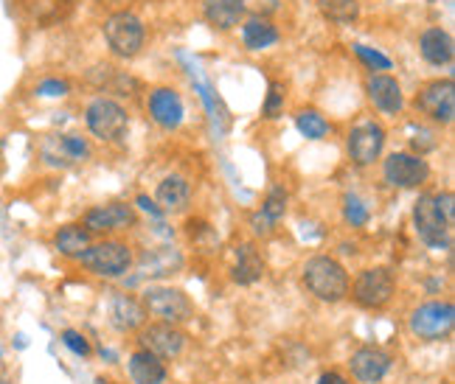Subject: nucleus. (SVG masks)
<instances>
[{
    "mask_svg": "<svg viewBox=\"0 0 455 384\" xmlns=\"http://www.w3.org/2000/svg\"><path fill=\"white\" fill-rule=\"evenodd\" d=\"M318 9L329 23L348 26L360 17V0H318Z\"/></svg>",
    "mask_w": 455,
    "mask_h": 384,
    "instance_id": "obj_28",
    "label": "nucleus"
},
{
    "mask_svg": "<svg viewBox=\"0 0 455 384\" xmlns=\"http://www.w3.org/2000/svg\"><path fill=\"white\" fill-rule=\"evenodd\" d=\"M411 334L422 342H442L452 334L455 328V309L450 301H430L411 311L408 317Z\"/></svg>",
    "mask_w": 455,
    "mask_h": 384,
    "instance_id": "obj_6",
    "label": "nucleus"
},
{
    "mask_svg": "<svg viewBox=\"0 0 455 384\" xmlns=\"http://www.w3.org/2000/svg\"><path fill=\"white\" fill-rule=\"evenodd\" d=\"M433 202H435V208H439V214L447 219V224H455V197H452V191L433 194Z\"/></svg>",
    "mask_w": 455,
    "mask_h": 384,
    "instance_id": "obj_35",
    "label": "nucleus"
},
{
    "mask_svg": "<svg viewBox=\"0 0 455 384\" xmlns=\"http://www.w3.org/2000/svg\"><path fill=\"white\" fill-rule=\"evenodd\" d=\"M104 40H108L110 51L118 59H132L141 54V48L147 43V28L144 20L132 12H116L110 14L101 26Z\"/></svg>",
    "mask_w": 455,
    "mask_h": 384,
    "instance_id": "obj_3",
    "label": "nucleus"
},
{
    "mask_svg": "<svg viewBox=\"0 0 455 384\" xmlns=\"http://www.w3.org/2000/svg\"><path fill=\"white\" fill-rule=\"evenodd\" d=\"M155 202H157V211L164 216H174V214H183L188 202H191V185L186 177L180 174H169L161 183H157L155 191Z\"/></svg>",
    "mask_w": 455,
    "mask_h": 384,
    "instance_id": "obj_20",
    "label": "nucleus"
},
{
    "mask_svg": "<svg viewBox=\"0 0 455 384\" xmlns=\"http://www.w3.org/2000/svg\"><path fill=\"white\" fill-rule=\"evenodd\" d=\"M242 43L248 51H265L278 43V28L270 17L251 14L248 20H242Z\"/></svg>",
    "mask_w": 455,
    "mask_h": 384,
    "instance_id": "obj_24",
    "label": "nucleus"
},
{
    "mask_svg": "<svg viewBox=\"0 0 455 384\" xmlns=\"http://www.w3.org/2000/svg\"><path fill=\"white\" fill-rule=\"evenodd\" d=\"M301 281L323 303H340L352 286L346 267L331 255H312L301 270Z\"/></svg>",
    "mask_w": 455,
    "mask_h": 384,
    "instance_id": "obj_1",
    "label": "nucleus"
},
{
    "mask_svg": "<svg viewBox=\"0 0 455 384\" xmlns=\"http://www.w3.org/2000/svg\"><path fill=\"white\" fill-rule=\"evenodd\" d=\"M147 317L149 314H147L144 303L138 298H132V294L118 292L110 298V323L116 331H121V334H130V331L144 328Z\"/></svg>",
    "mask_w": 455,
    "mask_h": 384,
    "instance_id": "obj_19",
    "label": "nucleus"
},
{
    "mask_svg": "<svg viewBox=\"0 0 455 384\" xmlns=\"http://www.w3.org/2000/svg\"><path fill=\"white\" fill-rule=\"evenodd\" d=\"M62 342L71 348V351L76 354V357H91V342L84 340V334H79V331H74V328H68L65 334H62Z\"/></svg>",
    "mask_w": 455,
    "mask_h": 384,
    "instance_id": "obj_34",
    "label": "nucleus"
},
{
    "mask_svg": "<svg viewBox=\"0 0 455 384\" xmlns=\"http://www.w3.org/2000/svg\"><path fill=\"white\" fill-rule=\"evenodd\" d=\"M91 233H87L82 224H62V228L54 233V247L60 250V255L65 258H82V253L91 247Z\"/></svg>",
    "mask_w": 455,
    "mask_h": 384,
    "instance_id": "obj_27",
    "label": "nucleus"
},
{
    "mask_svg": "<svg viewBox=\"0 0 455 384\" xmlns=\"http://www.w3.org/2000/svg\"><path fill=\"white\" fill-rule=\"evenodd\" d=\"M259 214L265 216L270 224H275L278 219L287 214V191L284 188H273L270 194H267V200H265V205H261Z\"/></svg>",
    "mask_w": 455,
    "mask_h": 384,
    "instance_id": "obj_31",
    "label": "nucleus"
},
{
    "mask_svg": "<svg viewBox=\"0 0 455 384\" xmlns=\"http://www.w3.org/2000/svg\"><path fill=\"white\" fill-rule=\"evenodd\" d=\"M391 364H394L391 354L382 351V348H377V345H363V348H357V351L352 354V359H348L352 376L360 384H379L385 376H388Z\"/></svg>",
    "mask_w": 455,
    "mask_h": 384,
    "instance_id": "obj_15",
    "label": "nucleus"
},
{
    "mask_svg": "<svg viewBox=\"0 0 455 384\" xmlns=\"http://www.w3.org/2000/svg\"><path fill=\"white\" fill-rule=\"evenodd\" d=\"M244 4L242 0H203V17L205 23L217 31H234L244 20Z\"/></svg>",
    "mask_w": 455,
    "mask_h": 384,
    "instance_id": "obj_22",
    "label": "nucleus"
},
{
    "mask_svg": "<svg viewBox=\"0 0 455 384\" xmlns=\"http://www.w3.org/2000/svg\"><path fill=\"white\" fill-rule=\"evenodd\" d=\"M385 149V129L377 121H363L346 137V152L355 166H371Z\"/></svg>",
    "mask_w": 455,
    "mask_h": 384,
    "instance_id": "obj_12",
    "label": "nucleus"
},
{
    "mask_svg": "<svg viewBox=\"0 0 455 384\" xmlns=\"http://www.w3.org/2000/svg\"><path fill=\"white\" fill-rule=\"evenodd\" d=\"M265 275V258L256 250V244H239L234 253V267H231V278L239 286H251L256 281H261Z\"/></svg>",
    "mask_w": 455,
    "mask_h": 384,
    "instance_id": "obj_23",
    "label": "nucleus"
},
{
    "mask_svg": "<svg viewBox=\"0 0 455 384\" xmlns=\"http://www.w3.org/2000/svg\"><path fill=\"white\" fill-rule=\"evenodd\" d=\"M419 54L422 59L433 67H444L452 62V54H455V45H452V37L450 31L439 28V26H430L422 31V37H419Z\"/></svg>",
    "mask_w": 455,
    "mask_h": 384,
    "instance_id": "obj_21",
    "label": "nucleus"
},
{
    "mask_svg": "<svg viewBox=\"0 0 455 384\" xmlns=\"http://www.w3.org/2000/svg\"><path fill=\"white\" fill-rule=\"evenodd\" d=\"M40 154L48 166H57V168H71V166H79L84 163L87 157L93 154L91 144L84 141L82 135H48L43 146H40Z\"/></svg>",
    "mask_w": 455,
    "mask_h": 384,
    "instance_id": "obj_11",
    "label": "nucleus"
},
{
    "mask_svg": "<svg viewBox=\"0 0 455 384\" xmlns=\"http://www.w3.org/2000/svg\"><path fill=\"white\" fill-rule=\"evenodd\" d=\"M343 216H346L348 224H352V228H365V224H369V219H371V211H369V205H365L360 197L348 194L343 200Z\"/></svg>",
    "mask_w": 455,
    "mask_h": 384,
    "instance_id": "obj_30",
    "label": "nucleus"
},
{
    "mask_svg": "<svg viewBox=\"0 0 455 384\" xmlns=\"http://www.w3.org/2000/svg\"><path fill=\"white\" fill-rule=\"evenodd\" d=\"M413 107L425 118L435 121V124H452V118H455V84H452V79L444 76V79H433V82L422 84L416 98H413Z\"/></svg>",
    "mask_w": 455,
    "mask_h": 384,
    "instance_id": "obj_8",
    "label": "nucleus"
},
{
    "mask_svg": "<svg viewBox=\"0 0 455 384\" xmlns=\"http://www.w3.org/2000/svg\"><path fill=\"white\" fill-rule=\"evenodd\" d=\"M79 264L87 272L99 275V278H121L124 272L132 270L135 255H132V247H130L127 241H121V239H104L99 244H91V247L82 253Z\"/></svg>",
    "mask_w": 455,
    "mask_h": 384,
    "instance_id": "obj_2",
    "label": "nucleus"
},
{
    "mask_svg": "<svg viewBox=\"0 0 455 384\" xmlns=\"http://www.w3.org/2000/svg\"><path fill=\"white\" fill-rule=\"evenodd\" d=\"M348 289H352V298H355L357 306L382 309V306H388L391 298H394L396 278H394V272L388 267H369V270H363L355 278V284Z\"/></svg>",
    "mask_w": 455,
    "mask_h": 384,
    "instance_id": "obj_7",
    "label": "nucleus"
},
{
    "mask_svg": "<svg viewBox=\"0 0 455 384\" xmlns=\"http://www.w3.org/2000/svg\"><path fill=\"white\" fill-rule=\"evenodd\" d=\"M242 4H244V9H253V14L267 17L270 12L282 6V0H242Z\"/></svg>",
    "mask_w": 455,
    "mask_h": 384,
    "instance_id": "obj_36",
    "label": "nucleus"
},
{
    "mask_svg": "<svg viewBox=\"0 0 455 384\" xmlns=\"http://www.w3.org/2000/svg\"><path fill=\"white\" fill-rule=\"evenodd\" d=\"M318 384H348L346 376H340L338 371H329V373H321Z\"/></svg>",
    "mask_w": 455,
    "mask_h": 384,
    "instance_id": "obj_39",
    "label": "nucleus"
},
{
    "mask_svg": "<svg viewBox=\"0 0 455 384\" xmlns=\"http://www.w3.org/2000/svg\"><path fill=\"white\" fill-rule=\"evenodd\" d=\"M295 127L307 137V141H321V137L329 135V121L318 113V110H301L295 115Z\"/></svg>",
    "mask_w": 455,
    "mask_h": 384,
    "instance_id": "obj_29",
    "label": "nucleus"
},
{
    "mask_svg": "<svg viewBox=\"0 0 455 384\" xmlns=\"http://www.w3.org/2000/svg\"><path fill=\"white\" fill-rule=\"evenodd\" d=\"M147 107L152 121L161 129H178L183 124V98L174 87H152L149 98H147Z\"/></svg>",
    "mask_w": 455,
    "mask_h": 384,
    "instance_id": "obj_16",
    "label": "nucleus"
},
{
    "mask_svg": "<svg viewBox=\"0 0 455 384\" xmlns=\"http://www.w3.org/2000/svg\"><path fill=\"white\" fill-rule=\"evenodd\" d=\"M183 267V255L174 250V247H157L149 250L141 264H138V275L144 278H164V275H174Z\"/></svg>",
    "mask_w": 455,
    "mask_h": 384,
    "instance_id": "obj_26",
    "label": "nucleus"
},
{
    "mask_svg": "<svg viewBox=\"0 0 455 384\" xmlns=\"http://www.w3.org/2000/svg\"><path fill=\"white\" fill-rule=\"evenodd\" d=\"M141 303H144L147 314L157 317V323L183 325L188 320H195V303H191V298L183 289L164 286V284L147 286Z\"/></svg>",
    "mask_w": 455,
    "mask_h": 384,
    "instance_id": "obj_4",
    "label": "nucleus"
},
{
    "mask_svg": "<svg viewBox=\"0 0 455 384\" xmlns=\"http://www.w3.org/2000/svg\"><path fill=\"white\" fill-rule=\"evenodd\" d=\"M0 362H4V348H0Z\"/></svg>",
    "mask_w": 455,
    "mask_h": 384,
    "instance_id": "obj_40",
    "label": "nucleus"
},
{
    "mask_svg": "<svg viewBox=\"0 0 455 384\" xmlns=\"http://www.w3.org/2000/svg\"><path fill=\"white\" fill-rule=\"evenodd\" d=\"M40 96H65L68 93V84L60 82V79H45L40 87H37Z\"/></svg>",
    "mask_w": 455,
    "mask_h": 384,
    "instance_id": "obj_37",
    "label": "nucleus"
},
{
    "mask_svg": "<svg viewBox=\"0 0 455 384\" xmlns=\"http://www.w3.org/2000/svg\"><path fill=\"white\" fill-rule=\"evenodd\" d=\"M127 368H130V379L135 384H166V364L164 359H157L155 354L149 351H135L127 362Z\"/></svg>",
    "mask_w": 455,
    "mask_h": 384,
    "instance_id": "obj_25",
    "label": "nucleus"
},
{
    "mask_svg": "<svg viewBox=\"0 0 455 384\" xmlns=\"http://www.w3.org/2000/svg\"><path fill=\"white\" fill-rule=\"evenodd\" d=\"M141 348L157 359H178L186 351V331L180 325H169V323H149L141 328Z\"/></svg>",
    "mask_w": 455,
    "mask_h": 384,
    "instance_id": "obj_14",
    "label": "nucleus"
},
{
    "mask_svg": "<svg viewBox=\"0 0 455 384\" xmlns=\"http://www.w3.org/2000/svg\"><path fill=\"white\" fill-rule=\"evenodd\" d=\"M413 224L416 233L427 247L433 250H450L452 244V224L439 214V208L433 202V194H422L413 205Z\"/></svg>",
    "mask_w": 455,
    "mask_h": 384,
    "instance_id": "obj_9",
    "label": "nucleus"
},
{
    "mask_svg": "<svg viewBox=\"0 0 455 384\" xmlns=\"http://www.w3.org/2000/svg\"><path fill=\"white\" fill-rule=\"evenodd\" d=\"M382 177L391 188H419L430 180V163L422 154L413 152H394L385 157Z\"/></svg>",
    "mask_w": 455,
    "mask_h": 384,
    "instance_id": "obj_10",
    "label": "nucleus"
},
{
    "mask_svg": "<svg viewBox=\"0 0 455 384\" xmlns=\"http://www.w3.org/2000/svg\"><path fill=\"white\" fill-rule=\"evenodd\" d=\"M365 93L385 115H399L405 110V93H402V84L391 74H371L369 82H365Z\"/></svg>",
    "mask_w": 455,
    "mask_h": 384,
    "instance_id": "obj_17",
    "label": "nucleus"
},
{
    "mask_svg": "<svg viewBox=\"0 0 455 384\" xmlns=\"http://www.w3.org/2000/svg\"><path fill=\"white\" fill-rule=\"evenodd\" d=\"M355 54L363 59V62H369L374 71H391V59L385 57V54H379V51H371V48H365V45H355Z\"/></svg>",
    "mask_w": 455,
    "mask_h": 384,
    "instance_id": "obj_33",
    "label": "nucleus"
},
{
    "mask_svg": "<svg viewBox=\"0 0 455 384\" xmlns=\"http://www.w3.org/2000/svg\"><path fill=\"white\" fill-rule=\"evenodd\" d=\"M76 4H79V0H17L20 12L40 28L62 23L65 17H71Z\"/></svg>",
    "mask_w": 455,
    "mask_h": 384,
    "instance_id": "obj_18",
    "label": "nucleus"
},
{
    "mask_svg": "<svg viewBox=\"0 0 455 384\" xmlns=\"http://www.w3.org/2000/svg\"><path fill=\"white\" fill-rule=\"evenodd\" d=\"M135 202L141 205V211H147L149 216H155V219H161V216H164L161 211H157V205H155V202H149V197H144V194H141Z\"/></svg>",
    "mask_w": 455,
    "mask_h": 384,
    "instance_id": "obj_38",
    "label": "nucleus"
},
{
    "mask_svg": "<svg viewBox=\"0 0 455 384\" xmlns=\"http://www.w3.org/2000/svg\"><path fill=\"white\" fill-rule=\"evenodd\" d=\"M84 124H87V129H91V135L99 137V141L113 144V141H121V137L127 135L130 115L116 98L99 96V98H93L91 104H87Z\"/></svg>",
    "mask_w": 455,
    "mask_h": 384,
    "instance_id": "obj_5",
    "label": "nucleus"
},
{
    "mask_svg": "<svg viewBox=\"0 0 455 384\" xmlns=\"http://www.w3.org/2000/svg\"><path fill=\"white\" fill-rule=\"evenodd\" d=\"M135 208L127 202H108V205H96L84 214L82 228L87 233H116V231H130L135 228Z\"/></svg>",
    "mask_w": 455,
    "mask_h": 384,
    "instance_id": "obj_13",
    "label": "nucleus"
},
{
    "mask_svg": "<svg viewBox=\"0 0 455 384\" xmlns=\"http://www.w3.org/2000/svg\"><path fill=\"white\" fill-rule=\"evenodd\" d=\"M284 110V84L282 82H270V90H267V98H265V107H261V115L275 121Z\"/></svg>",
    "mask_w": 455,
    "mask_h": 384,
    "instance_id": "obj_32",
    "label": "nucleus"
}]
</instances>
